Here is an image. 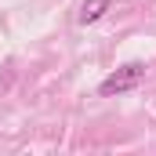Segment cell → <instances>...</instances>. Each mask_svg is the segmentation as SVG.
Returning <instances> with one entry per match:
<instances>
[{
	"mask_svg": "<svg viewBox=\"0 0 156 156\" xmlns=\"http://www.w3.org/2000/svg\"><path fill=\"white\" fill-rule=\"evenodd\" d=\"M105 11H109V0H83V7H80V22L91 26V22H98Z\"/></svg>",
	"mask_w": 156,
	"mask_h": 156,
	"instance_id": "2",
	"label": "cell"
},
{
	"mask_svg": "<svg viewBox=\"0 0 156 156\" xmlns=\"http://www.w3.org/2000/svg\"><path fill=\"white\" fill-rule=\"evenodd\" d=\"M142 80H145V66L142 62H127V66H120L116 73H109V76L102 80L98 94L102 98H113V94H123V91H134Z\"/></svg>",
	"mask_w": 156,
	"mask_h": 156,
	"instance_id": "1",
	"label": "cell"
}]
</instances>
